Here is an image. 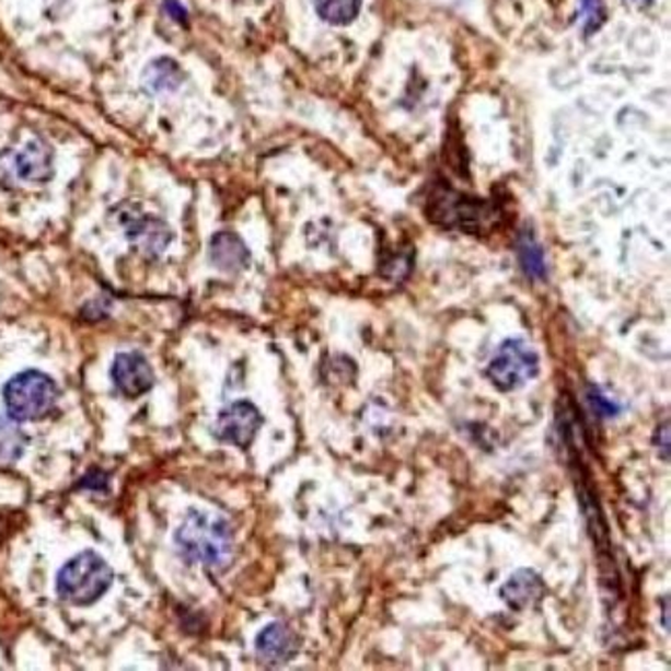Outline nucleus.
I'll return each mask as SVG.
<instances>
[{
  "label": "nucleus",
  "mask_w": 671,
  "mask_h": 671,
  "mask_svg": "<svg viewBox=\"0 0 671 671\" xmlns=\"http://www.w3.org/2000/svg\"><path fill=\"white\" fill-rule=\"evenodd\" d=\"M2 397L9 418L27 421L44 418L55 407L58 389L48 374L27 370L4 384Z\"/></svg>",
  "instance_id": "nucleus-4"
},
{
  "label": "nucleus",
  "mask_w": 671,
  "mask_h": 671,
  "mask_svg": "<svg viewBox=\"0 0 671 671\" xmlns=\"http://www.w3.org/2000/svg\"><path fill=\"white\" fill-rule=\"evenodd\" d=\"M165 9L176 21H181V23L186 21V11H184V7H182L178 0H165Z\"/></svg>",
  "instance_id": "nucleus-20"
},
{
  "label": "nucleus",
  "mask_w": 671,
  "mask_h": 671,
  "mask_svg": "<svg viewBox=\"0 0 671 671\" xmlns=\"http://www.w3.org/2000/svg\"><path fill=\"white\" fill-rule=\"evenodd\" d=\"M25 451V436L13 418H0V467L13 465Z\"/></svg>",
  "instance_id": "nucleus-16"
},
{
  "label": "nucleus",
  "mask_w": 671,
  "mask_h": 671,
  "mask_svg": "<svg viewBox=\"0 0 671 671\" xmlns=\"http://www.w3.org/2000/svg\"><path fill=\"white\" fill-rule=\"evenodd\" d=\"M663 628L670 633V595L663 598Z\"/></svg>",
  "instance_id": "nucleus-21"
},
{
  "label": "nucleus",
  "mask_w": 671,
  "mask_h": 671,
  "mask_svg": "<svg viewBox=\"0 0 671 671\" xmlns=\"http://www.w3.org/2000/svg\"><path fill=\"white\" fill-rule=\"evenodd\" d=\"M127 236L146 254H162L170 244V230L164 221L151 216H137L127 219Z\"/></svg>",
  "instance_id": "nucleus-11"
},
{
  "label": "nucleus",
  "mask_w": 671,
  "mask_h": 671,
  "mask_svg": "<svg viewBox=\"0 0 671 671\" xmlns=\"http://www.w3.org/2000/svg\"><path fill=\"white\" fill-rule=\"evenodd\" d=\"M547 595V587L540 572L533 568L514 570L500 587V599L514 612H527L537 608Z\"/></svg>",
  "instance_id": "nucleus-8"
},
{
  "label": "nucleus",
  "mask_w": 671,
  "mask_h": 671,
  "mask_svg": "<svg viewBox=\"0 0 671 671\" xmlns=\"http://www.w3.org/2000/svg\"><path fill=\"white\" fill-rule=\"evenodd\" d=\"M143 81H146L147 90L153 93H172L181 88L184 73L174 60L160 58L147 67Z\"/></svg>",
  "instance_id": "nucleus-13"
},
{
  "label": "nucleus",
  "mask_w": 671,
  "mask_h": 671,
  "mask_svg": "<svg viewBox=\"0 0 671 671\" xmlns=\"http://www.w3.org/2000/svg\"><path fill=\"white\" fill-rule=\"evenodd\" d=\"M540 374V356L523 339H507L494 354L486 377L491 384L502 391L512 393Z\"/></svg>",
  "instance_id": "nucleus-5"
},
{
  "label": "nucleus",
  "mask_w": 671,
  "mask_h": 671,
  "mask_svg": "<svg viewBox=\"0 0 671 671\" xmlns=\"http://www.w3.org/2000/svg\"><path fill=\"white\" fill-rule=\"evenodd\" d=\"M296 651H298L296 636L281 622H271L256 636V655L263 659V663L269 666L288 663Z\"/></svg>",
  "instance_id": "nucleus-10"
},
{
  "label": "nucleus",
  "mask_w": 671,
  "mask_h": 671,
  "mask_svg": "<svg viewBox=\"0 0 671 671\" xmlns=\"http://www.w3.org/2000/svg\"><path fill=\"white\" fill-rule=\"evenodd\" d=\"M653 444L659 449V454L666 463H670V419L657 426L653 436Z\"/></svg>",
  "instance_id": "nucleus-19"
},
{
  "label": "nucleus",
  "mask_w": 671,
  "mask_h": 671,
  "mask_svg": "<svg viewBox=\"0 0 671 671\" xmlns=\"http://www.w3.org/2000/svg\"><path fill=\"white\" fill-rule=\"evenodd\" d=\"M112 381L116 389L128 397L137 400L153 386V370L141 354H118L112 363Z\"/></svg>",
  "instance_id": "nucleus-9"
},
{
  "label": "nucleus",
  "mask_w": 671,
  "mask_h": 671,
  "mask_svg": "<svg viewBox=\"0 0 671 671\" xmlns=\"http://www.w3.org/2000/svg\"><path fill=\"white\" fill-rule=\"evenodd\" d=\"M579 19L582 23V34L593 36L605 23V7L603 0H581Z\"/></svg>",
  "instance_id": "nucleus-17"
},
{
  "label": "nucleus",
  "mask_w": 671,
  "mask_h": 671,
  "mask_svg": "<svg viewBox=\"0 0 671 671\" xmlns=\"http://www.w3.org/2000/svg\"><path fill=\"white\" fill-rule=\"evenodd\" d=\"M426 213L440 228L459 230L473 236L490 234L505 218L500 203L470 197L449 186H438L430 193Z\"/></svg>",
  "instance_id": "nucleus-1"
},
{
  "label": "nucleus",
  "mask_w": 671,
  "mask_h": 671,
  "mask_svg": "<svg viewBox=\"0 0 671 671\" xmlns=\"http://www.w3.org/2000/svg\"><path fill=\"white\" fill-rule=\"evenodd\" d=\"M174 542L188 563L207 568H223L232 558V529L213 512L193 510L178 527Z\"/></svg>",
  "instance_id": "nucleus-2"
},
{
  "label": "nucleus",
  "mask_w": 671,
  "mask_h": 671,
  "mask_svg": "<svg viewBox=\"0 0 671 671\" xmlns=\"http://www.w3.org/2000/svg\"><path fill=\"white\" fill-rule=\"evenodd\" d=\"M55 174L53 149L44 141H30L19 151L0 153V186L15 182H46Z\"/></svg>",
  "instance_id": "nucleus-6"
},
{
  "label": "nucleus",
  "mask_w": 671,
  "mask_h": 671,
  "mask_svg": "<svg viewBox=\"0 0 671 671\" xmlns=\"http://www.w3.org/2000/svg\"><path fill=\"white\" fill-rule=\"evenodd\" d=\"M112 581L114 572L106 560L88 549L60 568L56 591L73 605H91L108 591Z\"/></svg>",
  "instance_id": "nucleus-3"
},
{
  "label": "nucleus",
  "mask_w": 671,
  "mask_h": 671,
  "mask_svg": "<svg viewBox=\"0 0 671 671\" xmlns=\"http://www.w3.org/2000/svg\"><path fill=\"white\" fill-rule=\"evenodd\" d=\"M517 256L521 263V269L525 271L531 281H544L547 269H545L544 248L535 236L525 230L517 240Z\"/></svg>",
  "instance_id": "nucleus-14"
},
{
  "label": "nucleus",
  "mask_w": 671,
  "mask_h": 671,
  "mask_svg": "<svg viewBox=\"0 0 671 671\" xmlns=\"http://www.w3.org/2000/svg\"><path fill=\"white\" fill-rule=\"evenodd\" d=\"M589 403H591V407L598 412L599 416H603V418L616 416L617 409H620L614 401L608 400L595 386L589 389Z\"/></svg>",
  "instance_id": "nucleus-18"
},
{
  "label": "nucleus",
  "mask_w": 671,
  "mask_h": 671,
  "mask_svg": "<svg viewBox=\"0 0 671 671\" xmlns=\"http://www.w3.org/2000/svg\"><path fill=\"white\" fill-rule=\"evenodd\" d=\"M261 426L263 416L258 407L251 401H236L219 414L218 436L238 449H248Z\"/></svg>",
  "instance_id": "nucleus-7"
},
{
  "label": "nucleus",
  "mask_w": 671,
  "mask_h": 671,
  "mask_svg": "<svg viewBox=\"0 0 671 671\" xmlns=\"http://www.w3.org/2000/svg\"><path fill=\"white\" fill-rule=\"evenodd\" d=\"M626 2H630V4H635V7H647L651 0H626Z\"/></svg>",
  "instance_id": "nucleus-22"
},
{
  "label": "nucleus",
  "mask_w": 671,
  "mask_h": 671,
  "mask_svg": "<svg viewBox=\"0 0 671 671\" xmlns=\"http://www.w3.org/2000/svg\"><path fill=\"white\" fill-rule=\"evenodd\" d=\"M314 9L331 25H347L360 15L362 0H314Z\"/></svg>",
  "instance_id": "nucleus-15"
},
{
  "label": "nucleus",
  "mask_w": 671,
  "mask_h": 671,
  "mask_svg": "<svg viewBox=\"0 0 671 671\" xmlns=\"http://www.w3.org/2000/svg\"><path fill=\"white\" fill-rule=\"evenodd\" d=\"M209 256L213 265L221 271L236 273L244 269L251 261V253L246 244L232 232H219L211 240Z\"/></svg>",
  "instance_id": "nucleus-12"
}]
</instances>
